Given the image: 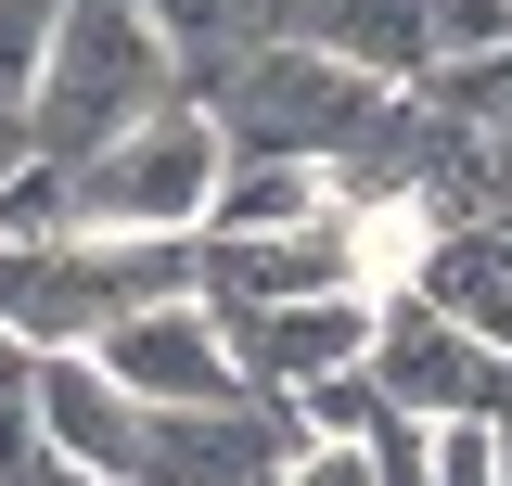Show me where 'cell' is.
Wrapping results in <instances>:
<instances>
[{"label": "cell", "mask_w": 512, "mask_h": 486, "mask_svg": "<svg viewBox=\"0 0 512 486\" xmlns=\"http://www.w3.org/2000/svg\"><path fill=\"white\" fill-rule=\"evenodd\" d=\"M192 90H205V116H218L231 154H320V167H333V154H359L372 116H384V77L308 52L295 26H282V39H244L231 64H205Z\"/></svg>", "instance_id": "obj_1"}, {"label": "cell", "mask_w": 512, "mask_h": 486, "mask_svg": "<svg viewBox=\"0 0 512 486\" xmlns=\"http://www.w3.org/2000/svg\"><path fill=\"white\" fill-rule=\"evenodd\" d=\"M218 167H231L218 116L167 90V103H154V116H128L116 141L64 154V205H77V231H103V243H167V231H192V218H205Z\"/></svg>", "instance_id": "obj_2"}, {"label": "cell", "mask_w": 512, "mask_h": 486, "mask_svg": "<svg viewBox=\"0 0 512 486\" xmlns=\"http://www.w3.org/2000/svg\"><path fill=\"white\" fill-rule=\"evenodd\" d=\"M167 90H180V64L141 26V0H64L52 64H39V103H26V141H39V154H90V141H116L128 116H154Z\"/></svg>", "instance_id": "obj_3"}, {"label": "cell", "mask_w": 512, "mask_h": 486, "mask_svg": "<svg viewBox=\"0 0 512 486\" xmlns=\"http://www.w3.org/2000/svg\"><path fill=\"white\" fill-rule=\"evenodd\" d=\"M372 384L397 410H423V423H500L512 410V346L461 333L436 295H397V307H372Z\"/></svg>", "instance_id": "obj_4"}, {"label": "cell", "mask_w": 512, "mask_h": 486, "mask_svg": "<svg viewBox=\"0 0 512 486\" xmlns=\"http://www.w3.org/2000/svg\"><path fill=\"white\" fill-rule=\"evenodd\" d=\"M269 474H282V423L244 384V397H141L116 486H269Z\"/></svg>", "instance_id": "obj_5"}, {"label": "cell", "mask_w": 512, "mask_h": 486, "mask_svg": "<svg viewBox=\"0 0 512 486\" xmlns=\"http://www.w3.org/2000/svg\"><path fill=\"white\" fill-rule=\"evenodd\" d=\"M218 333H231V371H244L256 397H295V384H320V371L372 359V295H359V282H333V295L218 307Z\"/></svg>", "instance_id": "obj_6"}, {"label": "cell", "mask_w": 512, "mask_h": 486, "mask_svg": "<svg viewBox=\"0 0 512 486\" xmlns=\"http://www.w3.org/2000/svg\"><path fill=\"white\" fill-rule=\"evenodd\" d=\"M90 359L116 371L128 397H244V371H231V333H218V307L192 295H141V307H116L103 333H90Z\"/></svg>", "instance_id": "obj_7"}, {"label": "cell", "mask_w": 512, "mask_h": 486, "mask_svg": "<svg viewBox=\"0 0 512 486\" xmlns=\"http://www.w3.org/2000/svg\"><path fill=\"white\" fill-rule=\"evenodd\" d=\"M39 435H52V461H77V474L116 486L128 435H141V397H128L90 346H39Z\"/></svg>", "instance_id": "obj_8"}, {"label": "cell", "mask_w": 512, "mask_h": 486, "mask_svg": "<svg viewBox=\"0 0 512 486\" xmlns=\"http://www.w3.org/2000/svg\"><path fill=\"white\" fill-rule=\"evenodd\" d=\"M282 26L308 52L359 64V77H423L436 64V0H282Z\"/></svg>", "instance_id": "obj_9"}, {"label": "cell", "mask_w": 512, "mask_h": 486, "mask_svg": "<svg viewBox=\"0 0 512 486\" xmlns=\"http://www.w3.org/2000/svg\"><path fill=\"white\" fill-rule=\"evenodd\" d=\"M423 295H436L461 333L512 346V205H500V218H448L436 256H423Z\"/></svg>", "instance_id": "obj_10"}, {"label": "cell", "mask_w": 512, "mask_h": 486, "mask_svg": "<svg viewBox=\"0 0 512 486\" xmlns=\"http://www.w3.org/2000/svg\"><path fill=\"white\" fill-rule=\"evenodd\" d=\"M333 218V167L320 154H231L205 192V231H308Z\"/></svg>", "instance_id": "obj_11"}, {"label": "cell", "mask_w": 512, "mask_h": 486, "mask_svg": "<svg viewBox=\"0 0 512 486\" xmlns=\"http://www.w3.org/2000/svg\"><path fill=\"white\" fill-rule=\"evenodd\" d=\"M141 26L167 39L180 77H205V64H231L244 39H269V0H141Z\"/></svg>", "instance_id": "obj_12"}, {"label": "cell", "mask_w": 512, "mask_h": 486, "mask_svg": "<svg viewBox=\"0 0 512 486\" xmlns=\"http://www.w3.org/2000/svg\"><path fill=\"white\" fill-rule=\"evenodd\" d=\"M39 461H52V435H39V346L0 333V486H26Z\"/></svg>", "instance_id": "obj_13"}, {"label": "cell", "mask_w": 512, "mask_h": 486, "mask_svg": "<svg viewBox=\"0 0 512 486\" xmlns=\"http://www.w3.org/2000/svg\"><path fill=\"white\" fill-rule=\"evenodd\" d=\"M52 26H64V0H0V103H13V116L39 103V64H52Z\"/></svg>", "instance_id": "obj_14"}, {"label": "cell", "mask_w": 512, "mask_h": 486, "mask_svg": "<svg viewBox=\"0 0 512 486\" xmlns=\"http://www.w3.org/2000/svg\"><path fill=\"white\" fill-rule=\"evenodd\" d=\"M474 52H512V0H436V64H474Z\"/></svg>", "instance_id": "obj_15"}, {"label": "cell", "mask_w": 512, "mask_h": 486, "mask_svg": "<svg viewBox=\"0 0 512 486\" xmlns=\"http://www.w3.org/2000/svg\"><path fill=\"white\" fill-rule=\"evenodd\" d=\"M269 486H384V474H372V435H308V448H282Z\"/></svg>", "instance_id": "obj_16"}, {"label": "cell", "mask_w": 512, "mask_h": 486, "mask_svg": "<svg viewBox=\"0 0 512 486\" xmlns=\"http://www.w3.org/2000/svg\"><path fill=\"white\" fill-rule=\"evenodd\" d=\"M26 486H103V474H77V461H39V474H26Z\"/></svg>", "instance_id": "obj_17"}, {"label": "cell", "mask_w": 512, "mask_h": 486, "mask_svg": "<svg viewBox=\"0 0 512 486\" xmlns=\"http://www.w3.org/2000/svg\"><path fill=\"white\" fill-rule=\"evenodd\" d=\"M0 167H26V141H0Z\"/></svg>", "instance_id": "obj_18"}]
</instances>
